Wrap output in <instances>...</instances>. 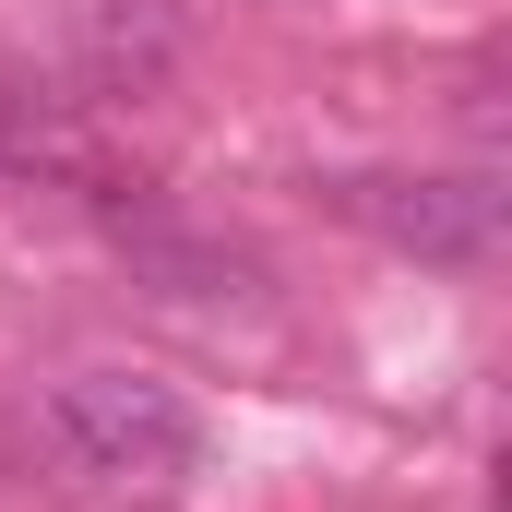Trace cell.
Instances as JSON below:
<instances>
[{
	"label": "cell",
	"instance_id": "2",
	"mask_svg": "<svg viewBox=\"0 0 512 512\" xmlns=\"http://www.w3.org/2000/svg\"><path fill=\"white\" fill-rule=\"evenodd\" d=\"M322 203L346 227H370L382 251L441 262V274H489L512 251V191L501 167H453V179H405V167H358V179H322Z\"/></svg>",
	"mask_w": 512,
	"mask_h": 512
},
{
	"label": "cell",
	"instance_id": "4",
	"mask_svg": "<svg viewBox=\"0 0 512 512\" xmlns=\"http://www.w3.org/2000/svg\"><path fill=\"white\" fill-rule=\"evenodd\" d=\"M72 48H84V84L96 96H167V72H179V24L155 0H84Z\"/></svg>",
	"mask_w": 512,
	"mask_h": 512
},
{
	"label": "cell",
	"instance_id": "3",
	"mask_svg": "<svg viewBox=\"0 0 512 512\" xmlns=\"http://www.w3.org/2000/svg\"><path fill=\"white\" fill-rule=\"evenodd\" d=\"M96 215H108V239H120L131 286H155V298H191V310H215V298H251L262 262L239 239H215V227H179L167 203H120L108 179H96Z\"/></svg>",
	"mask_w": 512,
	"mask_h": 512
},
{
	"label": "cell",
	"instance_id": "5",
	"mask_svg": "<svg viewBox=\"0 0 512 512\" xmlns=\"http://www.w3.org/2000/svg\"><path fill=\"white\" fill-rule=\"evenodd\" d=\"M0 167L12 179H96L84 167V131L60 120L48 96H12V84H0Z\"/></svg>",
	"mask_w": 512,
	"mask_h": 512
},
{
	"label": "cell",
	"instance_id": "1",
	"mask_svg": "<svg viewBox=\"0 0 512 512\" xmlns=\"http://www.w3.org/2000/svg\"><path fill=\"white\" fill-rule=\"evenodd\" d=\"M36 441H48V465L84 477V489H167V477L203 465L191 393L155 382V370H72V382L36 405Z\"/></svg>",
	"mask_w": 512,
	"mask_h": 512
}]
</instances>
